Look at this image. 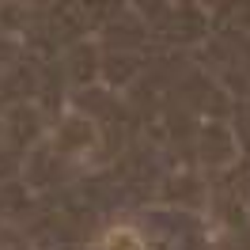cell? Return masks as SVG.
Listing matches in <instances>:
<instances>
[{
	"label": "cell",
	"mask_w": 250,
	"mask_h": 250,
	"mask_svg": "<svg viewBox=\"0 0 250 250\" xmlns=\"http://www.w3.org/2000/svg\"><path fill=\"white\" fill-rule=\"evenodd\" d=\"M103 250H148L144 247V239L137 228H129V224H114L106 235H103Z\"/></svg>",
	"instance_id": "obj_1"
}]
</instances>
